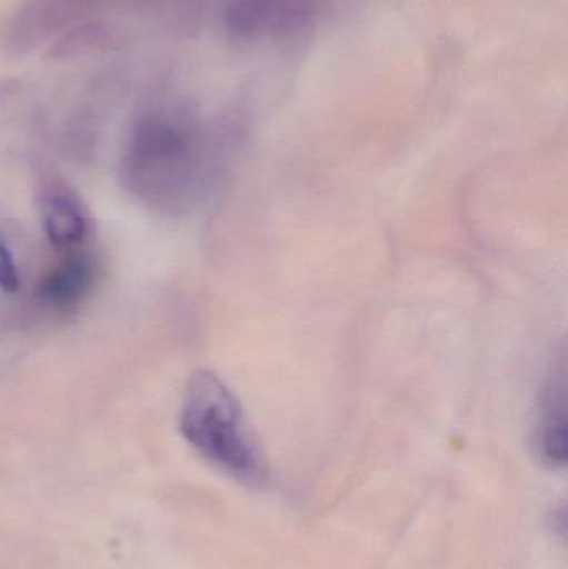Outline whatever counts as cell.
I'll use <instances>...</instances> for the list:
<instances>
[{
  "instance_id": "obj_1",
  "label": "cell",
  "mask_w": 568,
  "mask_h": 569,
  "mask_svg": "<svg viewBox=\"0 0 568 569\" xmlns=\"http://www.w3.org/2000/svg\"><path fill=\"white\" fill-rule=\"evenodd\" d=\"M120 167L130 192L150 207L177 212L209 193L222 163L190 110L152 106L130 129Z\"/></svg>"
},
{
  "instance_id": "obj_3",
  "label": "cell",
  "mask_w": 568,
  "mask_h": 569,
  "mask_svg": "<svg viewBox=\"0 0 568 569\" xmlns=\"http://www.w3.org/2000/svg\"><path fill=\"white\" fill-rule=\"evenodd\" d=\"M127 0H26L13 13L6 47L16 56L33 52L42 43L62 36L70 27L89 20L103 7Z\"/></svg>"
},
{
  "instance_id": "obj_5",
  "label": "cell",
  "mask_w": 568,
  "mask_h": 569,
  "mask_svg": "<svg viewBox=\"0 0 568 569\" xmlns=\"http://www.w3.org/2000/svg\"><path fill=\"white\" fill-rule=\"evenodd\" d=\"M97 267L89 253L69 252L40 279L36 298L50 311L76 310L96 283Z\"/></svg>"
},
{
  "instance_id": "obj_6",
  "label": "cell",
  "mask_w": 568,
  "mask_h": 569,
  "mask_svg": "<svg viewBox=\"0 0 568 569\" xmlns=\"http://www.w3.org/2000/svg\"><path fill=\"white\" fill-rule=\"evenodd\" d=\"M42 229L50 246L73 252L90 232V220L79 197L62 183H47L40 192Z\"/></svg>"
},
{
  "instance_id": "obj_8",
  "label": "cell",
  "mask_w": 568,
  "mask_h": 569,
  "mask_svg": "<svg viewBox=\"0 0 568 569\" xmlns=\"http://www.w3.org/2000/svg\"><path fill=\"white\" fill-rule=\"evenodd\" d=\"M20 272L6 240L0 237V290L17 293L20 288Z\"/></svg>"
},
{
  "instance_id": "obj_4",
  "label": "cell",
  "mask_w": 568,
  "mask_h": 569,
  "mask_svg": "<svg viewBox=\"0 0 568 569\" xmlns=\"http://www.w3.org/2000/svg\"><path fill=\"white\" fill-rule=\"evenodd\" d=\"M534 448L549 467L567 463V360L554 358L539 393L534 423Z\"/></svg>"
},
{
  "instance_id": "obj_7",
  "label": "cell",
  "mask_w": 568,
  "mask_h": 569,
  "mask_svg": "<svg viewBox=\"0 0 568 569\" xmlns=\"http://www.w3.org/2000/svg\"><path fill=\"white\" fill-rule=\"evenodd\" d=\"M57 39L50 47V57L70 60L107 49L116 40V33L109 23L89 19L70 27Z\"/></svg>"
},
{
  "instance_id": "obj_2",
  "label": "cell",
  "mask_w": 568,
  "mask_h": 569,
  "mask_svg": "<svg viewBox=\"0 0 568 569\" xmlns=\"http://www.w3.org/2000/svg\"><path fill=\"white\" fill-rule=\"evenodd\" d=\"M180 433L199 457L247 487L269 480V461L242 403L226 381L199 370L187 381Z\"/></svg>"
}]
</instances>
